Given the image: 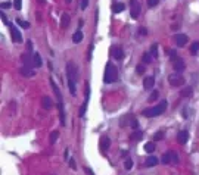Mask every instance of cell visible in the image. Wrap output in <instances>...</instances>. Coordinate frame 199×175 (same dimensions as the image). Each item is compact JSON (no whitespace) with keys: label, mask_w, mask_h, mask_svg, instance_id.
<instances>
[{"label":"cell","mask_w":199,"mask_h":175,"mask_svg":"<svg viewBox=\"0 0 199 175\" xmlns=\"http://www.w3.org/2000/svg\"><path fill=\"white\" fill-rule=\"evenodd\" d=\"M118 79V71H117V66L112 65L111 62L106 63L105 66V74H103V82L105 84H112Z\"/></svg>","instance_id":"1"},{"label":"cell","mask_w":199,"mask_h":175,"mask_svg":"<svg viewBox=\"0 0 199 175\" xmlns=\"http://www.w3.org/2000/svg\"><path fill=\"white\" fill-rule=\"evenodd\" d=\"M165 111H167V100H161L156 106H153L150 109H145L143 111V116H146V118H155V116L162 115Z\"/></svg>","instance_id":"2"},{"label":"cell","mask_w":199,"mask_h":175,"mask_svg":"<svg viewBox=\"0 0 199 175\" xmlns=\"http://www.w3.org/2000/svg\"><path fill=\"white\" fill-rule=\"evenodd\" d=\"M168 82L173 87H181L184 84V78H183V75L180 72H174V74H171L168 77Z\"/></svg>","instance_id":"3"},{"label":"cell","mask_w":199,"mask_h":175,"mask_svg":"<svg viewBox=\"0 0 199 175\" xmlns=\"http://www.w3.org/2000/svg\"><path fill=\"white\" fill-rule=\"evenodd\" d=\"M161 162L165 163V165H168V163L177 165V163H178V156H177L175 152H167V153H164V156L161 157Z\"/></svg>","instance_id":"4"},{"label":"cell","mask_w":199,"mask_h":175,"mask_svg":"<svg viewBox=\"0 0 199 175\" xmlns=\"http://www.w3.org/2000/svg\"><path fill=\"white\" fill-rule=\"evenodd\" d=\"M77 75H78V72H77L75 65H74L72 62H68V65H66V78L77 81Z\"/></svg>","instance_id":"5"},{"label":"cell","mask_w":199,"mask_h":175,"mask_svg":"<svg viewBox=\"0 0 199 175\" xmlns=\"http://www.w3.org/2000/svg\"><path fill=\"white\" fill-rule=\"evenodd\" d=\"M111 55L115 60H121L124 57V52H123V47L120 46H112L111 47Z\"/></svg>","instance_id":"6"},{"label":"cell","mask_w":199,"mask_h":175,"mask_svg":"<svg viewBox=\"0 0 199 175\" xmlns=\"http://www.w3.org/2000/svg\"><path fill=\"white\" fill-rule=\"evenodd\" d=\"M9 30H11V34H12V38H14V41L15 43H22V35H21V33H19V30L15 27V25H9Z\"/></svg>","instance_id":"7"},{"label":"cell","mask_w":199,"mask_h":175,"mask_svg":"<svg viewBox=\"0 0 199 175\" xmlns=\"http://www.w3.org/2000/svg\"><path fill=\"white\" fill-rule=\"evenodd\" d=\"M174 41H175V44L178 47H184L187 44V41H189V37L186 34H175L174 35Z\"/></svg>","instance_id":"8"},{"label":"cell","mask_w":199,"mask_h":175,"mask_svg":"<svg viewBox=\"0 0 199 175\" xmlns=\"http://www.w3.org/2000/svg\"><path fill=\"white\" fill-rule=\"evenodd\" d=\"M19 72H21V75L22 77H27V78H30V77H34V69H33V66H27V65H22L21 68H19Z\"/></svg>","instance_id":"9"},{"label":"cell","mask_w":199,"mask_h":175,"mask_svg":"<svg viewBox=\"0 0 199 175\" xmlns=\"http://www.w3.org/2000/svg\"><path fill=\"white\" fill-rule=\"evenodd\" d=\"M139 13H140V5L137 0H131V18L136 19L139 18Z\"/></svg>","instance_id":"10"},{"label":"cell","mask_w":199,"mask_h":175,"mask_svg":"<svg viewBox=\"0 0 199 175\" xmlns=\"http://www.w3.org/2000/svg\"><path fill=\"white\" fill-rule=\"evenodd\" d=\"M173 68H174L175 72H180V74H181V71L186 68V65H184V62H183L180 57H175V59L173 60Z\"/></svg>","instance_id":"11"},{"label":"cell","mask_w":199,"mask_h":175,"mask_svg":"<svg viewBox=\"0 0 199 175\" xmlns=\"http://www.w3.org/2000/svg\"><path fill=\"white\" fill-rule=\"evenodd\" d=\"M153 85H155V77H152V75L145 77V79H143V87H145V90L153 89Z\"/></svg>","instance_id":"12"},{"label":"cell","mask_w":199,"mask_h":175,"mask_svg":"<svg viewBox=\"0 0 199 175\" xmlns=\"http://www.w3.org/2000/svg\"><path fill=\"white\" fill-rule=\"evenodd\" d=\"M136 118L131 115V113H128V115H126V116H123L121 118V121H120V127H127V125H130L131 127V124H133V121H134Z\"/></svg>","instance_id":"13"},{"label":"cell","mask_w":199,"mask_h":175,"mask_svg":"<svg viewBox=\"0 0 199 175\" xmlns=\"http://www.w3.org/2000/svg\"><path fill=\"white\" fill-rule=\"evenodd\" d=\"M109 146H111L109 137H108V135H103V137L101 138V150H102L103 153H106V150L109 149Z\"/></svg>","instance_id":"14"},{"label":"cell","mask_w":199,"mask_h":175,"mask_svg":"<svg viewBox=\"0 0 199 175\" xmlns=\"http://www.w3.org/2000/svg\"><path fill=\"white\" fill-rule=\"evenodd\" d=\"M50 84H52V89H53V93H55V96H56L58 103H61V102H62V94H61V91H59V87H58L56 82L53 81V78H50Z\"/></svg>","instance_id":"15"},{"label":"cell","mask_w":199,"mask_h":175,"mask_svg":"<svg viewBox=\"0 0 199 175\" xmlns=\"http://www.w3.org/2000/svg\"><path fill=\"white\" fill-rule=\"evenodd\" d=\"M21 60H22L24 65L33 66V53H24V55L21 56ZM33 68H34V66H33Z\"/></svg>","instance_id":"16"},{"label":"cell","mask_w":199,"mask_h":175,"mask_svg":"<svg viewBox=\"0 0 199 175\" xmlns=\"http://www.w3.org/2000/svg\"><path fill=\"white\" fill-rule=\"evenodd\" d=\"M41 106H43V109H46V111L52 109V106H53L52 99H50V97H47V96H44V97L41 99Z\"/></svg>","instance_id":"17"},{"label":"cell","mask_w":199,"mask_h":175,"mask_svg":"<svg viewBox=\"0 0 199 175\" xmlns=\"http://www.w3.org/2000/svg\"><path fill=\"white\" fill-rule=\"evenodd\" d=\"M126 11V5L123 2H117L114 6H112V12L114 13H120V12H124Z\"/></svg>","instance_id":"18"},{"label":"cell","mask_w":199,"mask_h":175,"mask_svg":"<svg viewBox=\"0 0 199 175\" xmlns=\"http://www.w3.org/2000/svg\"><path fill=\"white\" fill-rule=\"evenodd\" d=\"M33 66L34 68H40L41 66V56H40V53H33Z\"/></svg>","instance_id":"19"},{"label":"cell","mask_w":199,"mask_h":175,"mask_svg":"<svg viewBox=\"0 0 199 175\" xmlns=\"http://www.w3.org/2000/svg\"><path fill=\"white\" fill-rule=\"evenodd\" d=\"M158 162H159V159L158 157H155V156H149V157H146V166L148 168H152V166H155V165H158Z\"/></svg>","instance_id":"20"},{"label":"cell","mask_w":199,"mask_h":175,"mask_svg":"<svg viewBox=\"0 0 199 175\" xmlns=\"http://www.w3.org/2000/svg\"><path fill=\"white\" fill-rule=\"evenodd\" d=\"M58 111H59L61 125H65V112H63V105H62V102H61V103H58Z\"/></svg>","instance_id":"21"},{"label":"cell","mask_w":199,"mask_h":175,"mask_svg":"<svg viewBox=\"0 0 199 175\" xmlns=\"http://www.w3.org/2000/svg\"><path fill=\"white\" fill-rule=\"evenodd\" d=\"M187 138H189V132H187V131H180V132H178L177 140H178L180 144H184V143L187 141Z\"/></svg>","instance_id":"22"},{"label":"cell","mask_w":199,"mask_h":175,"mask_svg":"<svg viewBox=\"0 0 199 175\" xmlns=\"http://www.w3.org/2000/svg\"><path fill=\"white\" fill-rule=\"evenodd\" d=\"M72 41H74L75 44H78V43H81V41H83V33H81L80 30H77V31L74 33V35H72Z\"/></svg>","instance_id":"23"},{"label":"cell","mask_w":199,"mask_h":175,"mask_svg":"<svg viewBox=\"0 0 199 175\" xmlns=\"http://www.w3.org/2000/svg\"><path fill=\"white\" fill-rule=\"evenodd\" d=\"M192 94H193V89H192V87H186V89H183L180 91V96L181 97H190Z\"/></svg>","instance_id":"24"},{"label":"cell","mask_w":199,"mask_h":175,"mask_svg":"<svg viewBox=\"0 0 199 175\" xmlns=\"http://www.w3.org/2000/svg\"><path fill=\"white\" fill-rule=\"evenodd\" d=\"M68 24H69V15H68V13H63V15L61 16V27L66 28Z\"/></svg>","instance_id":"25"},{"label":"cell","mask_w":199,"mask_h":175,"mask_svg":"<svg viewBox=\"0 0 199 175\" xmlns=\"http://www.w3.org/2000/svg\"><path fill=\"white\" fill-rule=\"evenodd\" d=\"M149 53L152 55V57H158V44H156V43L150 46V50H149Z\"/></svg>","instance_id":"26"},{"label":"cell","mask_w":199,"mask_h":175,"mask_svg":"<svg viewBox=\"0 0 199 175\" xmlns=\"http://www.w3.org/2000/svg\"><path fill=\"white\" fill-rule=\"evenodd\" d=\"M87 105H88V100L86 99V100H84V103H83V105H81V108H80V116H81V118L86 115V111H87Z\"/></svg>","instance_id":"27"},{"label":"cell","mask_w":199,"mask_h":175,"mask_svg":"<svg viewBox=\"0 0 199 175\" xmlns=\"http://www.w3.org/2000/svg\"><path fill=\"white\" fill-rule=\"evenodd\" d=\"M153 150H155V144H153L152 141H149V143L145 144V152H146V153H152Z\"/></svg>","instance_id":"28"},{"label":"cell","mask_w":199,"mask_h":175,"mask_svg":"<svg viewBox=\"0 0 199 175\" xmlns=\"http://www.w3.org/2000/svg\"><path fill=\"white\" fill-rule=\"evenodd\" d=\"M152 59H153V57H152V55H150L149 52H146V53L142 56V60H143L145 63H150V62H152Z\"/></svg>","instance_id":"29"},{"label":"cell","mask_w":199,"mask_h":175,"mask_svg":"<svg viewBox=\"0 0 199 175\" xmlns=\"http://www.w3.org/2000/svg\"><path fill=\"white\" fill-rule=\"evenodd\" d=\"M142 137H143V132H142V131H134V132L131 134V140H136V141L142 140Z\"/></svg>","instance_id":"30"},{"label":"cell","mask_w":199,"mask_h":175,"mask_svg":"<svg viewBox=\"0 0 199 175\" xmlns=\"http://www.w3.org/2000/svg\"><path fill=\"white\" fill-rule=\"evenodd\" d=\"M198 50H199V41H195V43L190 46V53H192V55H198Z\"/></svg>","instance_id":"31"},{"label":"cell","mask_w":199,"mask_h":175,"mask_svg":"<svg viewBox=\"0 0 199 175\" xmlns=\"http://www.w3.org/2000/svg\"><path fill=\"white\" fill-rule=\"evenodd\" d=\"M158 97H159V91H158V90H155V91H152V94L149 96V102H156V100H158Z\"/></svg>","instance_id":"32"},{"label":"cell","mask_w":199,"mask_h":175,"mask_svg":"<svg viewBox=\"0 0 199 175\" xmlns=\"http://www.w3.org/2000/svg\"><path fill=\"white\" fill-rule=\"evenodd\" d=\"M16 24H18L21 28H30V22H27V21H22V19H16Z\"/></svg>","instance_id":"33"},{"label":"cell","mask_w":199,"mask_h":175,"mask_svg":"<svg viewBox=\"0 0 199 175\" xmlns=\"http://www.w3.org/2000/svg\"><path fill=\"white\" fill-rule=\"evenodd\" d=\"M58 137H59V132H58V131H53V132H52V135H50V143H52V144H55V143H56V140H58Z\"/></svg>","instance_id":"34"},{"label":"cell","mask_w":199,"mask_h":175,"mask_svg":"<svg viewBox=\"0 0 199 175\" xmlns=\"http://www.w3.org/2000/svg\"><path fill=\"white\" fill-rule=\"evenodd\" d=\"M14 6L16 11H21L22 9V0H14Z\"/></svg>","instance_id":"35"},{"label":"cell","mask_w":199,"mask_h":175,"mask_svg":"<svg viewBox=\"0 0 199 175\" xmlns=\"http://www.w3.org/2000/svg\"><path fill=\"white\" fill-rule=\"evenodd\" d=\"M158 3H159V0H148L149 8H155V6H158Z\"/></svg>","instance_id":"36"},{"label":"cell","mask_w":199,"mask_h":175,"mask_svg":"<svg viewBox=\"0 0 199 175\" xmlns=\"http://www.w3.org/2000/svg\"><path fill=\"white\" fill-rule=\"evenodd\" d=\"M124 166H126V169H131V166H133V160H131V159H126Z\"/></svg>","instance_id":"37"},{"label":"cell","mask_w":199,"mask_h":175,"mask_svg":"<svg viewBox=\"0 0 199 175\" xmlns=\"http://www.w3.org/2000/svg\"><path fill=\"white\" fill-rule=\"evenodd\" d=\"M0 15H2V22H3L5 25H8V27H9L11 24H9V21H8V16L5 15V12H2V13H0Z\"/></svg>","instance_id":"38"},{"label":"cell","mask_w":199,"mask_h":175,"mask_svg":"<svg viewBox=\"0 0 199 175\" xmlns=\"http://www.w3.org/2000/svg\"><path fill=\"white\" fill-rule=\"evenodd\" d=\"M162 135H164V132H162V131H159V132H155V135H153V140H155V141H158V140H162Z\"/></svg>","instance_id":"39"},{"label":"cell","mask_w":199,"mask_h":175,"mask_svg":"<svg viewBox=\"0 0 199 175\" xmlns=\"http://www.w3.org/2000/svg\"><path fill=\"white\" fill-rule=\"evenodd\" d=\"M87 6H88V0H81V5H80V8H81L83 11H86V9H87Z\"/></svg>","instance_id":"40"},{"label":"cell","mask_w":199,"mask_h":175,"mask_svg":"<svg viewBox=\"0 0 199 175\" xmlns=\"http://www.w3.org/2000/svg\"><path fill=\"white\" fill-rule=\"evenodd\" d=\"M168 56H170V59H171V60H174V59L177 57V53H175V50H170V52H168Z\"/></svg>","instance_id":"41"},{"label":"cell","mask_w":199,"mask_h":175,"mask_svg":"<svg viewBox=\"0 0 199 175\" xmlns=\"http://www.w3.org/2000/svg\"><path fill=\"white\" fill-rule=\"evenodd\" d=\"M136 72H137V74H143V72H145V65H137Z\"/></svg>","instance_id":"42"},{"label":"cell","mask_w":199,"mask_h":175,"mask_svg":"<svg viewBox=\"0 0 199 175\" xmlns=\"http://www.w3.org/2000/svg\"><path fill=\"white\" fill-rule=\"evenodd\" d=\"M68 160H69V166H71L72 169H75V168H77V163H75V159H74V157H69Z\"/></svg>","instance_id":"43"},{"label":"cell","mask_w":199,"mask_h":175,"mask_svg":"<svg viewBox=\"0 0 199 175\" xmlns=\"http://www.w3.org/2000/svg\"><path fill=\"white\" fill-rule=\"evenodd\" d=\"M139 34H140V35H146V34H148V30H146L145 27H140V28H139Z\"/></svg>","instance_id":"44"},{"label":"cell","mask_w":199,"mask_h":175,"mask_svg":"<svg viewBox=\"0 0 199 175\" xmlns=\"http://www.w3.org/2000/svg\"><path fill=\"white\" fill-rule=\"evenodd\" d=\"M11 6H12V5H11L9 2H3V3H2V9H9Z\"/></svg>","instance_id":"45"},{"label":"cell","mask_w":199,"mask_h":175,"mask_svg":"<svg viewBox=\"0 0 199 175\" xmlns=\"http://www.w3.org/2000/svg\"><path fill=\"white\" fill-rule=\"evenodd\" d=\"M84 172H86V175H94V174H93V171H91L90 168H87V166L84 168Z\"/></svg>","instance_id":"46"},{"label":"cell","mask_w":199,"mask_h":175,"mask_svg":"<svg viewBox=\"0 0 199 175\" xmlns=\"http://www.w3.org/2000/svg\"><path fill=\"white\" fill-rule=\"evenodd\" d=\"M137 127H139V122H137V119H134L133 124H131V128H133V130H137Z\"/></svg>","instance_id":"47"},{"label":"cell","mask_w":199,"mask_h":175,"mask_svg":"<svg viewBox=\"0 0 199 175\" xmlns=\"http://www.w3.org/2000/svg\"><path fill=\"white\" fill-rule=\"evenodd\" d=\"M37 2H39V3H44V0H37Z\"/></svg>","instance_id":"48"},{"label":"cell","mask_w":199,"mask_h":175,"mask_svg":"<svg viewBox=\"0 0 199 175\" xmlns=\"http://www.w3.org/2000/svg\"><path fill=\"white\" fill-rule=\"evenodd\" d=\"M65 2H66V3H71V2H72V0H65Z\"/></svg>","instance_id":"49"}]
</instances>
